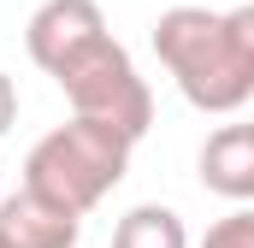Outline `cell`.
I'll list each match as a JSON object with an SVG mask.
<instances>
[{
  "mask_svg": "<svg viewBox=\"0 0 254 248\" xmlns=\"http://www.w3.org/2000/svg\"><path fill=\"white\" fill-rule=\"evenodd\" d=\"M154 54L195 113L249 107L254 101V0L231 6V12H213V6L160 12L154 18Z\"/></svg>",
  "mask_w": 254,
  "mask_h": 248,
  "instance_id": "1",
  "label": "cell"
},
{
  "mask_svg": "<svg viewBox=\"0 0 254 248\" xmlns=\"http://www.w3.org/2000/svg\"><path fill=\"white\" fill-rule=\"evenodd\" d=\"M130 148H136L130 136H119V130H107V124L71 113V124L48 130V136L24 154V184L42 189V195L60 201V207H71V213H89V207H101V201L119 189V178L130 172Z\"/></svg>",
  "mask_w": 254,
  "mask_h": 248,
  "instance_id": "2",
  "label": "cell"
},
{
  "mask_svg": "<svg viewBox=\"0 0 254 248\" xmlns=\"http://www.w3.org/2000/svg\"><path fill=\"white\" fill-rule=\"evenodd\" d=\"M54 83L65 89V101H71L77 119H95V124H107V130H119V136H130V142H142L148 124H154V95H148L136 60L113 36H101L77 60H65L54 71Z\"/></svg>",
  "mask_w": 254,
  "mask_h": 248,
  "instance_id": "3",
  "label": "cell"
},
{
  "mask_svg": "<svg viewBox=\"0 0 254 248\" xmlns=\"http://www.w3.org/2000/svg\"><path fill=\"white\" fill-rule=\"evenodd\" d=\"M101 36H107L101 0H42L30 12V24H24V48H30V60L42 65L48 77L65 60H77L89 42H101Z\"/></svg>",
  "mask_w": 254,
  "mask_h": 248,
  "instance_id": "4",
  "label": "cell"
},
{
  "mask_svg": "<svg viewBox=\"0 0 254 248\" xmlns=\"http://www.w3.org/2000/svg\"><path fill=\"white\" fill-rule=\"evenodd\" d=\"M0 237L12 248H77L83 237V213H71L60 201H48L42 189H12L0 201Z\"/></svg>",
  "mask_w": 254,
  "mask_h": 248,
  "instance_id": "5",
  "label": "cell"
},
{
  "mask_svg": "<svg viewBox=\"0 0 254 248\" xmlns=\"http://www.w3.org/2000/svg\"><path fill=\"white\" fill-rule=\"evenodd\" d=\"M201 189L225 201H254V124H219L195 154Z\"/></svg>",
  "mask_w": 254,
  "mask_h": 248,
  "instance_id": "6",
  "label": "cell"
},
{
  "mask_svg": "<svg viewBox=\"0 0 254 248\" xmlns=\"http://www.w3.org/2000/svg\"><path fill=\"white\" fill-rule=\"evenodd\" d=\"M113 248H190V231H184V219L172 207L142 201L113 225Z\"/></svg>",
  "mask_w": 254,
  "mask_h": 248,
  "instance_id": "7",
  "label": "cell"
},
{
  "mask_svg": "<svg viewBox=\"0 0 254 248\" xmlns=\"http://www.w3.org/2000/svg\"><path fill=\"white\" fill-rule=\"evenodd\" d=\"M201 248H254V201H237V213H225L219 225H207Z\"/></svg>",
  "mask_w": 254,
  "mask_h": 248,
  "instance_id": "8",
  "label": "cell"
},
{
  "mask_svg": "<svg viewBox=\"0 0 254 248\" xmlns=\"http://www.w3.org/2000/svg\"><path fill=\"white\" fill-rule=\"evenodd\" d=\"M12 119H18V83H12V77L0 71V136L12 130Z\"/></svg>",
  "mask_w": 254,
  "mask_h": 248,
  "instance_id": "9",
  "label": "cell"
},
{
  "mask_svg": "<svg viewBox=\"0 0 254 248\" xmlns=\"http://www.w3.org/2000/svg\"><path fill=\"white\" fill-rule=\"evenodd\" d=\"M0 248H12V243H6V237H0Z\"/></svg>",
  "mask_w": 254,
  "mask_h": 248,
  "instance_id": "10",
  "label": "cell"
}]
</instances>
